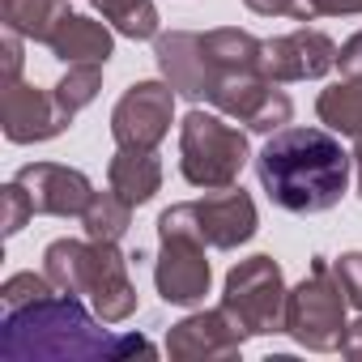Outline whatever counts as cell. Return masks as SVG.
<instances>
[{
  "label": "cell",
  "mask_w": 362,
  "mask_h": 362,
  "mask_svg": "<svg viewBox=\"0 0 362 362\" xmlns=\"http://www.w3.org/2000/svg\"><path fill=\"white\" fill-rule=\"evenodd\" d=\"M349 153L324 128H277L256 158L260 188L286 214H324L345 197Z\"/></svg>",
  "instance_id": "cell-1"
},
{
  "label": "cell",
  "mask_w": 362,
  "mask_h": 362,
  "mask_svg": "<svg viewBox=\"0 0 362 362\" xmlns=\"http://www.w3.org/2000/svg\"><path fill=\"white\" fill-rule=\"evenodd\" d=\"M0 354L9 362L30 358H124V354H153L145 337H111L90 320V311L77 303V294H47L26 307L5 311V332H0Z\"/></svg>",
  "instance_id": "cell-2"
},
{
  "label": "cell",
  "mask_w": 362,
  "mask_h": 362,
  "mask_svg": "<svg viewBox=\"0 0 362 362\" xmlns=\"http://www.w3.org/2000/svg\"><path fill=\"white\" fill-rule=\"evenodd\" d=\"M47 277L64 294H90L107 324H119L136 307V286L128 281V260L115 243L103 239H56L47 247Z\"/></svg>",
  "instance_id": "cell-3"
},
{
  "label": "cell",
  "mask_w": 362,
  "mask_h": 362,
  "mask_svg": "<svg viewBox=\"0 0 362 362\" xmlns=\"http://www.w3.org/2000/svg\"><path fill=\"white\" fill-rule=\"evenodd\" d=\"M179 153H184L179 166H184V179L192 188L222 192L239 184V170L247 162V136L218 115L188 111L179 124Z\"/></svg>",
  "instance_id": "cell-4"
},
{
  "label": "cell",
  "mask_w": 362,
  "mask_h": 362,
  "mask_svg": "<svg viewBox=\"0 0 362 362\" xmlns=\"http://www.w3.org/2000/svg\"><path fill=\"white\" fill-rule=\"evenodd\" d=\"M286 281L273 256H252L230 269L222 311L243 332H286Z\"/></svg>",
  "instance_id": "cell-5"
},
{
  "label": "cell",
  "mask_w": 362,
  "mask_h": 362,
  "mask_svg": "<svg viewBox=\"0 0 362 362\" xmlns=\"http://www.w3.org/2000/svg\"><path fill=\"white\" fill-rule=\"evenodd\" d=\"M345 290L328 281V264L315 256L311 277L286 298V332L307 349H341L345 337Z\"/></svg>",
  "instance_id": "cell-6"
},
{
  "label": "cell",
  "mask_w": 362,
  "mask_h": 362,
  "mask_svg": "<svg viewBox=\"0 0 362 362\" xmlns=\"http://www.w3.org/2000/svg\"><path fill=\"white\" fill-rule=\"evenodd\" d=\"M175 111V90L162 81H136L111 111V132L119 149H153Z\"/></svg>",
  "instance_id": "cell-7"
},
{
  "label": "cell",
  "mask_w": 362,
  "mask_h": 362,
  "mask_svg": "<svg viewBox=\"0 0 362 362\" xmlns=\"http://www.w3.org/2000/svg\"><path fill=\"white\" fill-rule=\"evenodd\" d=\"M158 294L175 307H192L209 294V260L201 235H162V256L153 269Z\"/></svg>",
  "instance_id": "cell-8"
},
{
  "label": "cell",
  "mask_w": 362,
  "mask_h": 362,
  "mask_svg": "<svg viewBox=\"0 0 362 362\" xmlns=\"http://www.w3.org/2000/svg\"><path fill=\"white\" fill-rule=\"evenodd\" d=\"M337 64V43L324 30H294L281 39H269L260 52V69L269 81H315Z\"/></svg>",
  "instance_id": "cell-9"
},
{
  "label": "cell",
  "mask_w": 362,
  "mask_h": 362,
  "mask_svg": "<svg viewBox=\"0 0 362 362\" xmlns=\"http://www.w3.org/2000/svg\"><path fill=\"white\" fill-rule=\"evenodd\" d=\"M18 184L26 188L35 214H56V218H81L94 188L81 170L56 166V162H35L18 170Z\"/></svg>",
  "instance_id": "cell-10"
},
{
  "label": "cell",
  "mask_w": 362,
  "mask_h": 362,
  "mask_svg": "<svg viewBox=\"0 0 362 362\" xmlns=\"http://www.w3.org/2000/svg\"><path fill=\"white\" fill-rule=\"evenodd\" d=\"M188 214L209 247H239L256 235V205L243 188H222L205 201H192Z\"/></svg>",
  "instance_id": "cell-11"
},
{
  "label": "cell",
  "mask_w": 362,
  "mask_h": 362,
  "mask_svg": "<svg viewBox=\"0 0 362 362\" xmlns=\"http://www.w3.org/2000/svg\"><path fill=\"white\" fill-rule=\"evenodd\" d=\"M0 119H5V136L18 141V145L47 141V136H56L69 124V115L60 111L56 94H43V90L22 86V81L5 86V94H0Z\"/></svg>",
  "instance_id": "cell-12"
},
{
  "label": "cell",
  "mask_w": 362,
  "mask_h": 362,
  "mask_svg": "<svg viewBox=\"0 0 362 362\" xmlns=\"http://www.w3.org/2000/svg\"><path fill=\"white\" fill-rule=\"evenodd\" d=\"M243 337L247 332L226 311H201V315H188L184 324H175L166 349L175 358H230L239 354Z\"/></svg>",
  "instance_id": "cell-13"
},
{
  "label": "cell",
  "mask_w": 362,
  "mask_h": 362,
  "mask_svg": "<svg viewBox=\"0 0 362 362\" xmlns=\"http://www.w3.org/2000/svg\"><path fill=\"white\" fill-rule=\"evenodd\" d=\"M153 56L170 90H179L184 98H209V60H205L201 35H188V30L162 35Z\"/></svg>",
  "instance_id": "cell-14"
},
{
  "label": "cell",
  "mask_w": 362,
  "mask_h": 362,
  "mask_svg": "<svg viewBox=\"0 0 362 362\" xmlns=\"http://www.w3.org/2000/svg\"><path fill=\"white\" fill-rule=\"evenodd\" d=\"M47 47L60 56V60H69V64H107V56H111V30L103 26V22H94V18H64L60 26H56V35L47 39Z\"/></svg>",
  "instance_id": "cell-15"
},
{
  "label": "cell",
  "mask_w": 362,
  "mask_h": 362,
  "mask_svg": "<svg viewBox=\"0 0 362 362\" xmlns=\"http://www.w3.org/2000/svg\"><path fill=\"white\" fill-rule=\"evenodd\" d=\"M111 188L128 201V205H145L158 188H162V166L153 158V149H119L111 158Z\"/></svg>",
  "instance_id": "cell-16"
},
{
  "label": "cell",
  "mask_w": 362,
  "mask_h": 362,
  "mask_svg": "<svg viewBox=\"0 0 362 362\" xmlns=\"http://www.w3.org/2000/svg\"><path fill=\"white\" fill-rule=\"evenodd\" d=\"M0 13H5L9 30L47 43L56 35V26L69 18V5L64 0H0Z\"/></svg>",
  "instance_id": "cell-17"
},
{
  "label": "cell",
  "mask_w": 362,
  "mask_h": 362,
  "mask_svg": "<svg viewBox=\"0 0 362 362\" xmlns=\"http://www.w3.org/2000/svg\"><path fill=\"white\" fill-rule=\"evenodd\" d=\"M315 111H320V119H324L328 128H337L341 136L362 141V81H349V77H345L341 86H328V90L320 94Z\"/></svg>",
  "instance_id": "cell-18"
},
{
  "label": "cell",
  "mask_w": 362,
  "mask_h": 362,
  "mask_svg": "<svg viewBox=\"0 0 362 362\" xmlns=\"http://www.w3.org/2000/svg\"><path fill=\"white\" fill-rule=\"evenodd\" d=\"M81 222H86V235H90V239L115 243V239L128 230V222H132V205H128L115 188H111V192H94L90 205H86V214H81Z\"/></svg>",
  "instance_id": "cell-19"
},
{
  "label": "cell",
  "mask_w": 362,
  "mask_h": 362,
  "mask_svg": "<svg viewBox=\"0 0 362 362\" xmlns=\"http://www.w3.org/2000/svg\"><path fill=\"white\" fill-rule=\"evenodd\" d=\"M94 5L128 39H153L158 35V9H153V0H94Z\"/></svg>",
  "instance_id": "cell-20"
},
{
  "label": "cell",
  "mask_w": 362,
  "mask_h": 362,
  "mask_svg": "<svg viewBox=\"0 0 362 362\" xmlns=\"http://www.w3.org/2000/svg\"><path fill=\"white\" fill-rule=\"evenodd\" d=\"M98 77H103V64H69L64 81L52 90L56 103H60V111H64L69 119H73L86 103H94V94H98Z\"/></svg>",
  "instance_id": "cell-21"
},
{
  "label": "cell",
  "mask_w": 362,
  "mask_h": 362,
  "mask_svg": "<svg viewBox=\"0 0 362 362\" xmlns=\"http://www.w3.org/2000/svg\"><path fill=\"white\" fill-rule=\"evenodd\" d=\"M52 294V277H35V273H18L5 281V290H0V298H5V311L9 307H26L35 298H47Z\"/></svg>",
  "instance_id": "cell-22"
},
{
  "label": "cell",
  "mask_w": 362,
  "mask_h": 362,
  "mask_svg": "<svg viewBox=\"0 0 362 362\" xmlns=\"http://www.w3.org/2000/svg\"><path fill=\"white\" fill-rule=\"evenodd\" d=\"M30 214H35V205H30L26 188L13 179V184L5 188V222H0V226H5V235H18V230L26 226V218H30Z\"/></svg>",
  "instance_id": "cell-23"
},
{
  "label": "cell",
  "mask_w": 362,
  "mask_h": 362,
  "mask_svg": "<svg viewBox=\"0 0 362 362\" xmlns=\"http://www.w3.org/2000/svg\"><path fill=\"white\" fill-rule=\"evenodd\" d=\"M332 273H337V286L345 290V298L354 307H362V252H345Z\"/></svg>",
  "instance_id": "cell-24"
},
{
  "label": "cell",
  "mask_w": 362,
  "mask_h": 362,
  "mask_svg": "<svg viewBox=\"0 0 362 362\" xmlns=\"http://www.w3.org/2000/svg\"><path fill=\"white\" fill-rule=\"evenodd\" d=\"M243 5L252 13H260V18H298V22L315 18L311 0H243Z\"/></svg>",
  "instance_id": "cell-25"
},
{
  "label": "cell",
  "mask_w": 362,
  "mask_h": 362,
  "mask_svg": "<svg viewBox=\"0 0 362 362\" xmlns=\"http://www.w3.org/2000/svg\"><path fill=\"white\" fill-rule=\"evenodd\" d=\"M337 69H341V77H349V81H362V30L337 52Z\"/></svg>",
  "instance_id": "cell-26"
},
{
  "label": "cell",
  "mask_w": 362,
  "mask_h": 362,
  "mask_svg": "<svg viewBox=\"0 0 362 362\" xmlns=\"http://www.w3.org/2000/svg\"><path fill=\"white\" fill-rule=\"evenodd\" d=\"M315 18H345V13H362V0H311Z\"/></svg>",
  "instance_id": "cell-27"
},
{
  "label": "cell",
  "mask_w": 362,
  "mask_h": 362,
  "mask_svg": "<svg viewBox=\"0 0 362 362\" xmlns=\"http://www.w3.org/2000/svg\"><path fill=\"white\" fill-rule=\"evenodd\" d=\"M18 69H22V43H18V30H9V39H5V86L18 81Z\"/></svg>",
  "instance_id": "cell-28"
},
{
  "label": "cell",
  "mask_w": 362,
  "mask_h": 362,
  "mask_svg": "<svg viewBox=\"0 0 362 362\" xmlns=\"http://www.w3.org/2000/svg\"><path fill=\"white\" fill-rule=\"evenodd\" d=\"M341 354H349V358L362 362V320H358L354 328H345V337H341Z\"/></svg>",
  "instance_id": "cell-29"
},
{
  "label": "cell",
  "mask_w": 362,
  "mask_h": 362,
  "mask_svg": "<svg viewBox=\"0 0 362 362\" xmlns=\"http://www.w3.org/2000/svg\"><path fill=\"white\" fill-rule=\"evenodd\" d=\"M354 166H358V197H362V141H358V149H354Z\"/></svg>",
  "instance_id": "cell-30"
}]
</instances>
